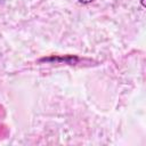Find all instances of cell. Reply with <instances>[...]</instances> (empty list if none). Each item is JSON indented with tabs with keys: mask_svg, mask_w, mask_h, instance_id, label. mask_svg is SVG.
Returning <instances> with one entry per match:
<instances>
[{
	"mask_svg": "<svg viewBox=\"0 0 146 146\" xmlns=\"http://www.w3.org/2000/svg\"><path fill=\"white\" fill-rule=\"evenodd\" d=\"M80 3H83V5H88V3H91L92 1H95V0H78Z\"/></svg>",
	"mask_w": 146,
	"mask_h": 146,
	"instance_id": "cell-1",
	"label": "cell"
},
{
	"mask_svg": "<svg viewBox=\"0 0 146 146\" xmlns=\"http://www.w3.org/2000/svg\"><path fill=\"white\" fill-rule=\"evenodd\" d=\"M140 3H141V6L145 8L146 7V3H145V0H140Z\"/></svg>",
	"mask_w": 146,
	"mask_h": 146,
	"instance_id": "cell-2",
	"label": "cell"
}]
</instances>
